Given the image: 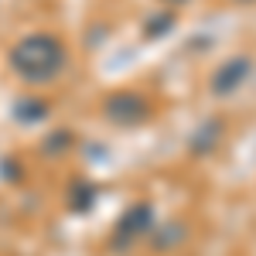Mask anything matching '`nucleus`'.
Wrapping results in <instances>:
<instances>
[{"instance_id": "obj_6", "label": "nucleus", "mask_w": 256, "mask_h": 256, "mask_svg": "<svg viewBox=\"0 0 256 256\" xmlns=\"http://www.w3.org/2000/svg\"><path fill=\"white\" fill-rule=\"evenodd\" d=\"M44 102H18V120L31 123V120H44Z\"/></svg>"}, {"instance_id": "obj_1", "label": "nucleus", "mask_w": 256, "mask_h": 256, "mask_svg": "<svg viewBox=\"0 0 256 256\" xmlns=\"http://www.w3.org/2000/svg\"><path fill=\"white\" fill-rule=\"evenodd\" d=\"M65 65V44L55 34H28L10 48V68L18 72L24 82L44 86L62 72Z\"/></svg>"}, {"instance_id": "obj_3", "label": "nucleus", "mask_w": 256, "mask_h": 256, "mask_svg": "<svg viewBox=\"0 0 256 256\" xmlns=\"http://www.w3.org/2000/svg\"><path fill=\"white\" fill-rule=\"evenodd\" d=\"M150 216H154V208H150V205H134V208H126V216L120 218V226H116L113 246L126 250V242L140 239L147 229H150Z\"/></svg>"}, {"instance_id": "obj_2", "label": "nucleus", "mask_w": 256, "mask_h": 256, "mask_svg": "<svg viewBox=\"0 0 256 256\" xmlns=\"http://www.w3.org/2000/svg\"><path fill=\"white\" fill-rule=\"evenodd\" d=\"M147 113H150V106L140 92H116L106 99V116L116 126H137L147 120Z\"/></svg>"}, {"instance_id": "obj_8", "label": "nucleus", "mask_w": 256, "mask_h": 256, "mask_svg": "<svg viewBox=\"0 0 256 256\" xmlns=\"http://www.w3.org/2000/svg\"><path fill=\"white\" fill-rule=\"evenodd\" d=\"M239 4H253V0H239Z\"/></svg>"}, {"instance_id": "obj_7", "label": "nucleus", "mask_w": 256, "mask_h": 256, "mask_svg": "<svg viewBox=\"0 0 256 256\" xmlns=\"http://www.w3.org/2000/svg\"><path fill=\"white\" fill-rule=\"evenodd\" d=\"M171 24H174V18H171V14H164V18H154V20H150V28H147V34H150V38H158V34H164Z\"/></svg>"}, {"instance_id": "obj_5", "label": "nucleus", "mask_w": 256, "mask_h": 256, "mask_svg": "<svg viewBox=\"0 0 256 256\" xmlns=\"http://www.w3.org/2000/svg\"><path fill=\"white\" fill-rule=\"evenodd\" d=\"M218 134H222V123H218V120H208V123H205V126L195 134L192 150H198V154H208V150L218 144Z\"/></svg>"}, {"instance_id": "obj_4", "label": "nucleus", "mask_w": 256, "mask_h": 256, "mask_svg": "<svg viewBox=\"0 0 256 256\" xmlns=\"http://www.w3.org/2000/svg\"><path fill=\"white\" fill-rule=\"evenodd\" d=\"M250 58H232V62H226L222 68L216 72V79H212V92L216 96H229V92H236L239 86L246 82V76H250Z\"/></svg>"}, {"instance_id": "obj_9", "label": "nucleus", "mask_w": 256, "mask_h": 256, "mask_svg": "<svg viewBox=\"0 0 256 256\" xmlns=\"http://www.w3.org/2000/svg\"><path fill=\"white\" fill-rule=\"evenodd\" d=\"M174 4H184V0H174Z\"/></svg>"}]
</instances>
